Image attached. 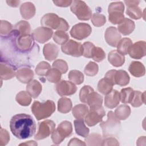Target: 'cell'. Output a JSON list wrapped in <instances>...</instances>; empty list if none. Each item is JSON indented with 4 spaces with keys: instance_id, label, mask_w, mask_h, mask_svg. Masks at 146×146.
<instances>
[{
    "instance_id": "bcb514c9",
    "label": "cell",
    "mask_w": 146,
    "mask_h": 146,
    "mask_svg": "<svg viewBox=\"0 0 146 146\" xmlns=\"http://www.w3.org/2000/svg\"><path fill=\"white\" fill-rule=\"evenodd\" d=\"M13 26L12 25L6 21L1 20V27H0V34L1 36H8L13 32Z\"/></svg>"
},
{
    "instance_id": "b9f144b4",
    "label": "cell",
    "mask_w": 146,
    "mask_h": 146,
    "mask_svg": "<svg viewBox=\"0 0 146 146\" xmlns=\"http://www.w3.org/2000/svg\"><path fill=\"white\" fill-rule=\"evenodd\" d=\"M68 34L63 31L58 30L54 34L53 39L58 44H63L68 40Z\"/></svg>"
},
{
    "instance_id": "11a10c76",
    "label": "cell",
    "mask_w": 146,
    "mask_h": 146,
    "mask_svg": "<svg viewBox=\"0 0 146 146\" xmlns=\"http://www.w3.org/2000/svg\"><path fill=\"white\" fill-rule=\"evenodd\" d=\"M72 1L67 0H59V1H54L53 3L57 6L60 7H67L71 5Z\"/></svg>"
},
{
    "instance_id": "3957f363",
    "label": "cell",
    "mask_w": 146,
    "mask_h": 146,
    "mask_svg": "<svg viewBox=\"0 0 146 146\" xmlns=\"http://www.w3.org/2000/svg\"><path fill=\"white\" fill-rule=\"evenodd\" d=\"M43 27L60 31H66L69 29V25L66 20L54 13H47L44 15L40 20Z\"/></svg>"
},
{
    "instance_id": "8fae6325",
    "label": "cell",
    "mask_w": 146,
    "mask_h": 146,
    "mask_svg": "<svg viewBox=\"0 0 146 146\" xmlns=\"http://www.w3.org/2000/svg\"><path fill=\"white\" fill-rule=\"evenodd\" d=\"M55 123L51 120H46L39 124L38 131L34 136L37 140L45 139L49 136L55 130Z\"/></svg>"
},
{
    "instance_id": "f35d334b",
    "label": "cell",
    "mask_w": 146,
    "mask_h": 146,
    "mask_svg": "<svg viewBox=\"0 0 146 146\" xmlns=\"http://www.w3.org/2000/svg\"><path fill=\"white\" fill-rule=\"evenodd\" d=\"M134 94V90L130 87L124 88L120 93V100L123 103H130Z\"/></svg>"
},
{
    "instance_id": "f1b7e54d",
    "label": "cell",
    "mask_w": 146,
    "mask_h": 146,
    "mask_svg": "<svg viewBox=\"0 0 146 146\" xmlns=\"http://www.w3.org/2000/svg\"><path fill=\"white\" fill-rule=\"evenodd\" d=\"M129 75L125 71L123 70L116 71L115 77V84H118L120 86H125L129 83Z\"/></svg>"
},
{
    "instance_id": "f6af8a7d",
    "label": "cell",
    "mask_w": 146,
    "mask_h": 146,
    "mask_svg": "<svg viewBox=\"0 0 146 146\" xmlns=\"http://www.w3.org/2000/svg\"><path fill=\"white\" fill-rule=\"evenodd\" d=\"M98 70V65L94 62H90L86 66L84 70V72L86 75L89 76H93L97 74Z\"/></svg>"
},
{
    "instance_id": "60d3db41",
    "label": "cell",
    "mask_w": 146,
    "mask_h": 146,
    "mask_svg": "<svg viewBox=\"0 0 146 146\" xmlns=\"http://www.w3.org/2000/svg\"><path fill=\"white\" fill-rule=\"evenodd\" d=\"M61 75L62 73L57 69L53 68H50L46 76L47 79L51 83H57L59 82V80H60L61 78Z\"/></svg>"
},
{
    "instance_id": "484cf974",
    "label": "cell",
    "mask_w": 146,
    "mask_h": 146,
    "mask_svg": "<svg viewBox=\"0 0 146 146\" xmlns=\"http://www.w3.org/2000/svg\"><path fill=\"white\" fill-rule=\"evenodd\" d=\"M27 91L33 98H36L41 93L42 87L41 84L36 80H32L26 86Z\"/></svg>"
},
{
    "instance_id": "2e32d148",
    "label": "cell",
    "mask_w": 146,
    "mask_h": 146,
    "mask_svg": "<svg viewBox=\"0 0 146 146\" xmlns=\"http://www.w3.org/2000/svg\"><path fill=\"white\" fill-rule=\"evenodd\" d=\"M124 3L127 6L126 13L128 15L135 19H139L142 17L143 12L138 6L139 1H124Z\"/></svg>"
},
{
    "instance_id": "cb8c5ba5",
    "label": "cell",
    "mask_w": 146,
    "mask_h": 146,
    "mask_svg": "<svg viewBox=\"0 0 146 146\" xmlns=\"http://www.w3.org/2000/svg\"><path fill=\"white\" fill-rule=\"evenodd\" d=\"M128 70L135 77H141L145 75V70L144 66L140 62L133 61L131 63Z\"/></svg>"
},
{
    "instance_id": "ac0fdd59",
    "label": "cell",
    "mask_w": 146,
    "mask_h": 146,
    "mask_svg": "<svg viewBox=\"0 0 146 146\" xmlns=\"http://www.w3.org/2000/svg\"><path fill=\"white\" fill-rule=\"evenodd\" d=\"M120 100V93L116 90H112L105 96L104 105L108 108H113L119 104Z\"/></svg>"
},
{
    "instance_id": "681fc988",
    "label": "cell",
    "mask_w": 146,
    "mask_h": 146,
    "mask_svg": "<svg viewBox=\"0 0 146 146\" xmlns=\"http://www.w3.org/2000/svg\"><path fill=\"white\" fill-rule=\"evenodd\" d=\"M52 67L58 70L62 74H65L68 70V65L66 61L59 59L55 60L52 63Z\"/></svg>"
},
{
    "instance_id": "7a4b0ae2",
    "label": "cell",
    "mask_w": 146,
    "mask_h": 146,
    "mask_svg": "<svg viewBox=\"0 0 146 146\" xmlns=\"http://www.w3.org/2000/svg\"><path fill=\"white\" fill-rule=\"evenodd\" d=\"M55 111V103L51 100L43 103L35 101L31 106V111L38 120L50 117Z\"/></svg>"
},
{
    "instance_id": "4fadbf2b",
    "label": "cell",
    "mask_w": 146,
    "mask_h": 146,
    "mask_svg": "<svg viewBox=\"0 0 146 146\" xmlns=\"http://www.w3.org/2000/svg\"><path fill=\"white\" fill-rule=\"evenodd\" d=\"M16 35L15 46L22 51H26L30 50L33 46L34 39L32 35H18L14 33Z\"/></svg>"
},
{
    "instance_id": "6da1fadb",
    "label": "cell",
    "mask_w": 146,
    "mask_h": 146,
    "mask_svg": "<svg viewBox=\"0 0 146 146\" xmlns=\"http://www.w3.org/2000/svg\"><path fill=\"white\" fill-rule=\"evenodd\" d=\"M12 133L18 139H25L33 136L36 131L34 120L29 115L19 113L13 116L10 121Z\"/></svg>"
},
{
    "instance_id": "9c48e42d",
    "label": "cell",
    "mask_w": 146,
    "mask_h": 146,
    "mask_svg": "<svg viewBox=\"0 0 146 146\" xmlns=\"http://www.w3.org/2000/svg\"><path fill=\"white\" fill-rule=\"evenodd\" d=\"M61 49L64 54L75 57L83 55V45L78 42L70 39L62 45Z\"/></svg>"
},
{
    "instance_id": "d6986e66",
    "label": "cell",
    "mask_w": 146,
    "mask_h": 146,
    "mask_svg": "<svg viewBox=\"0 0 146 146\" xmlns=\"http://www.w3.org/2000/svg\"><path fill=\"white\" fill-rule=\"evenodd\" d=\"M16 77L18 80L23 83H29L34 77L33 71L29 67H22L16 72Z\"/></svg>"
},
{
    "instance_id": "9f6ffc18",
    "label": "cell",
    "mask_w": 146,
    "mask_h": 146,
    "mask_svg": "<svg viewBox=\"0 0 146 146\" xmlns=\"http://www.w3.org/2000/svg\"><path fill=\"white\" fill-rule=\"evenodd\" d=\"M68 145H86V143L81 141L77 138H72L70 140V142L68 143Z\"/></svg>"
},
{
    "instance_id": "c3c4849f",
    "label": "cell",
    "mask_w": 146,
    "mask_h": 146,
    "mask_svg": "<svg viewBox=\"0 0 146 146\" xmlns=\"http://www.w3.org/2000/svg\"><path fill=\"white\" fill-rule=\"evenodd\" d=\"M91 22L95 26L100 27L106 23V18L103 14L95 13L91 17Z\"/></svg>"
},
{
    "instance_id": "d590c367",
    "label": "cell",
    "mask_w": 146,
    "mask_h": 146,
    "mask_svg": "<svg viewBox=\"0 0 146 146\" xmlns=\"http://www.w3.org/2000/svg\"><path fill=\"white\" fill-rule=\"evenodd\" d=\"M17 103L23 106H27L31 102V96L27 91H22L19 92L15 97Z\"/></svg>"
},
{
    "instance_id": "ee69618b",
    "label": "cell",
    "mask_w": 146,
    "mask_h": 146,
    "mask_svg": "<svg viewBox=\"0 0 146 146\" xmlns=\"http://www.w3.org/2000/svg\"><path fill=\"white\" fill-rule=\"evenodd\" d=\"M94 91V89L90 86H84L80 91L79 92V99L80 100L84 103H87V99L90 95Z\"/></svg>"
},
{
    "instance_id": "30bf717a",
    "label": "cell",
    "mask_w": 146,
    "mask_h": 146,
    "mask_svg": "<svg viewBox=\"0 0 146 146\" xmlns=\"http://www.w3.org/2000/svg\"><path fill=\"white\" fill-rule=\"evenodd\" d=\"M92 32L90 25L86 23H79L75 25L70 30L71 35L78 40H82L88 37Z\"/></svg>"
},
{
    "instance_id": "6f0895ef",
    "label": "cell",
    "mask_w": 146,
    "mask_h": 146,
    "mask_svg": "<svg viewBox=\"0 0 146 146\" xmlns=\"http://www.w3.org/2000/svg\"><path fill=\"white\" fill-rule=\"evenodd\" d=\"M6 2L8 5L11 7H17L20 3L19 1H6Z\"/></svg>"
},
{
    "instance_id": "ab89813d",
    "label": "cell",
    "mask_w": 146,
    "mask_h": 146,
    "mask_svg": "<svg viewBox=\"0 0 146 146\" xmlns=\"http://www.w3.org/2000/svg\"><path fill=\"white\" fill-rule=\"evenodd\" d=\"M85 141L87 145H101L102 138L100 135L92 133L86 137Z\"/></svg>"
},
{
    "instance_id": "52a82bcc",
    "label": "cell",
    "mask_w": 146,
    "mask_h": 146,
    "mask_svg": "<svg viewBox=\"0 0 146 146\" xmlns=\"http://www.w3.org/2000/svg\"><path fill=\"white\" fill-rule=\"evenodd\" d=\"M70 9L79 20L87 21L92 17L91 10L84 1H73Z\"/></svg>"
},
{
    "instance_id": "4316f807",
    "label": "cell",
    "mask_w": 146,
    "mask_h": 146,
    "mask_svg": "<svg viewBox=\"0 0 146 146\" xmlns=\"http://www.w3.org/2000/svg\"><path fill=\"white\" fill-rule=\"evenodd\" d=\"M74 123L76 134L83 137H86L88 135L90 130L86 126L83 119L75 120Z\"/></svg>"
},
{
    "instance_id": "7402d4cb",
    "label": "cell",
    "mask_w": 146,
    "mask_h": 146,
    "mask_svg": "<svg viewBox=\"0 0 146 146\" xmlns=\"http://www.w3.org/2000/svg\"><path fill=\"white\" fill-rule=\"evenodd\" d=\"M135 25L133 21L131 19L124 18L123 21L118 25L117 29L119 32L124 35L130 34L135 29Z\"/></svg>"
},
{
    "instance_id": "44dd1931",
    "label": "cell",
    "mask_w": 146,
    "mask_h": 146,
    "mask_svg": "<svg viewBox=\"0 0 146 146\" xmlns=\"http://www.w3.org/2000/svg\"><path fill=\"white\" fill-rule=\"evenodd\" d=\"M43 53L46 59L52 61L56 58L59 53V48L54 43H49L46 44L43 49Z\"/></svg>"
},
{
    "instance_id": "603a6c76",
    "label": "cell",
    "mask_w": 146,
    "mask_h": 146,
    "mask_svg": "<svg viewBox=\"0 0 146 146\" xmlns=\"http://www.w3.org/2000/svg\"><path fill=\"white\" fill-rule=\"evenodd\" d=\"M20 13L23 18L30 19L35 14V7L34 4L30 2L23 3L20 7Z\"/></svg>"
},
{
    "instance_id": "d6a6232c",
    "label": "cell",
    "mask_w": 146,
    "mask_h": 146,
    "mask_svg": "<svg viewBox=\"0 0 146 146\" xmlns=\"http://www.w3.org/2000/svg\"><path fill=\"white\" fill-rule=\"evenodd\" d=\"M72 108V102L67 98H61L58 102V110L62 113L69 112Z\"/></svg>"
},
{
    "instance_id": "680465c9",
    "label": "cell",
    "mask_w": 146,
    "mask_h": 146,
    "mask_svg": "<svg viewBox=\"0 0 146 146\" xmlns=\"http://www.w3.org/2000/svg\"><path fill=\"white\" fill-rule=\"evenodd\" d=\"M37 145L38 144L36 143H35L34 141L33 140H30V141H28L27 142L24 143H22L20 144V145Z\"/></svg>"
},
{
    "instance_id": "f546056e",
    "label": "cell",
    "mask_w": 146,
    "mask_h": 146,
    "mask_svg": "<svg viewBox=\"0 0 146 146\" xmlns=\"http://www.w3.org/2000/svg\"><path fill=\"white\" fill-rule=\"evenodd\" d=\"M89 111L88 106L79 104L75 106L72 110L73 116L77 119H83Z\"/></svg>"
},
{
    "instance_id": "f907efd6",
    "label": "cell",
    "mask_w": 146,
    "mask_h": 146,
    "mask_svg": "<svg viewBox=\"0 0 146 146\" xmlns=\"http://www.w3.org/2000/svg\"><path fill=\"white\" fill-rule=\"evenodd\" d=\"M94 47L95 46L92 43L90 42H84L83 44V55L86 58H91Z\"/></svg>"
},
{
    "instance_id": "4dcf8cb0",
    "label": "cell",
    "mask_w": 146,
    "mask_h": 146,
    "mask_svg": "<svg viewBox=\"0 0 146 146\" xmlns=\"http://www.w3.org/2000/svg\"><path fill=\"white\" fill-rule=\"evenodd\" d=\"M132 45V42L131 39L128 38H124L120 40L116 47L117 51L122 55H125L128 54L129 50Z\"/></svg>"
},
{
    "instance_id": "e575fe53",
    "label": "cell",
    "mask_w": 146,
    "mask_h": 146,
    "mask_svg": "<svg viewBox=\"0 0 146 146\" xmlns=\"http://www.w3.org/2000/svg\"><path fill=\"white\" fill-rule=\"evenodd\" d=\"M113 84L106 78L100 79L98 84V91L103 95H107L110 93L113 88Z\"/></svg>"
},
{
    "instance_id": "ffe728a7",
    "label": "cell",
    "mask_w": 146,
    "mask_h": 146,
    "mask_svg": "<svg viewBox=\"0 0 146 146\" xmlns=\"http://www.w3.org/2000/svg\"><path fill=\"white\" fill-rule=\"evenodd\" d=\"M0 74L2 80L10 79L16 75L15 68L11 64L1 62L0 64Z\"/></svg>"
},
{
    "instance_id": "5b68a950",
    "label": "cell",
    "mask_w": 146,
    "mask_h": 146,
    "mask_svg": "<svg viewBox=\"0 0 146 146\" xmlns=\"http://www.w3.org/2000/svg\"><path fill=\"white\" fill-rule=\"evenodd\" d=\"M72 132V126L71 122L65 120L61 122L51 133L52 142L56 144H60L66 137L71 136Z\"/></svg>"
},
{
    "instance_id": "ba28073f",
    "label": "cell",
    "mask_w": 146,
    "mask_h": 146,
    "mask_svg": "<svg viewBox=\"0 0 146 146\" xmlns=\"http://www.w3.org/2000/svg\"><path fill=\"white\" fill-rule=\"evenodd\" d=\"M105 111L102 106L90 108L85 117V122L90 127L94 126L102 121L105 116Z\"/></svg>"
},
{
    "instance_id": "5bb4252c",
    "label": "cell",
    "mask_w": 146,
    "mask_h": 146,
    "mask_svg": "<svg viewBox=\"0 0 146 146\" xmlns=\"http://www.w3.org/2000/svg\"><path fill=\"white\" fill-rule=\"evenodd\" d=\"M52 34L53 31L51 29L45 27H39L33 31L32 36L38 42L44 43L52 37Z\"/></svg>"
},
{
    "instance_id": "74e56055",
    "label": "cell",
    "mask_w": 146,
    "mask_h": 146,
    "mask_svg": "<svg viewBox=\"0 0 146 146\" xmlns=\"http://www.w3.org/2000/svg\"><path fill=\"white\" fill-rule=\"evenodd\" d=\"M68 77L73 83L76 84H80L84 81V75L83 73L78 70H73L70 71Z\"/></svg>"
},
{
    "instance_id": "836d02e7",
    "label": "cell",
    "mask_w": 146,
    "mask_h": 146,
    "mask_svg": "<svg viewBox=\"0 0 146 146\" xmlns=\"http://www.w3.org/2000/svg\"><path fill=\"white\" fill-rule=\"evenodd\" d=\"M114 113L119 120H125L131 114V108L127 105L121 104L115 110Z\"/></svg>"
},
{
    "instance_id": "d4e9b609",
    "label": "cell",
    "mask_w": 146,
    "mask_h": 146,
    "mask_svg": "<svg viewBox=\"0 0 146 146\" xmlns=\"http://www.w3.org/2000/svg\"><path fill=\"white\" fill-rule=\"evenodd\" d=\"M109 62L115 67L121 66L125 62V57L122 55L117 50H112L109 52L108 55Z\"/></svg>"
},
{
    "instance_id": "816d5d0a",
    "label": "cell",
    "mask_w": 146,
    "mask_h": 146,
    "mask_svg": "<svg viewBox=\"0 0 146 146\" xmlns=\"http://www.w3.org/2000/svg\"><path fill=\"white\" fill-rule=\"evenodd\" d=\"M10 140V135L7 130L1 128L0 133V145L3 146L6 145Z\"/></svg>"
},
{
    "instance_id": "e0dca14e",
    "label": "cell",
    "mask_w": 146,
    "mask_h": 146,
    "mask_svg": "<svg viewBox=\"0 0 146 146\" xmlns=\"http://www.w3.org/2000/svg\"><path fill=\"white\" fill-rule=\"evenodd\" d=\"M104 38L107 43L112 47H116L121 39V35L115 27H108L104 34Z\"/></svg>"
},
{
    "instance_id": "7dc6e473",
    "label": "cell",
    "mask_w": 146,
    "mask_h": 146,
    "mask_svg": "<svg viewBox=\"0 0 146 146\" xmlns=\"http://www.w3.org/2000/svg\"><path fill=\"white\" fill-rule=\"evenodd\" d=\"M95 61L97 62H100L104 59L106 58V54L104 50L99 47H94L91 57Z\"/></svg>"
},
{
    "instance_id": "9a60e30c",
    "label": "cell",
    "mask_w": 146,
    "mask_h": 146,
    "mask_svg": "<svg viewBox=\"0 0 146 146\" xmlns=\"http://www.w3.org/2000/svg\"><path fill=\"white\" fill-rule=\"evenodd\" d=\"M128 54L133 59H141L146 54V43L145 41H138L131 46Z\"/></svg>"
},
{
    "instance_id": "db71d44e",
    "label": "cell",
    "mask_w": 146,
    "mask_h": 146,
    "mask_svg": "<svg viewBox=\"0 0 146 146\" xmlns=\"http://www.w3.org/2000/svg\"><path fill=\"white\" fill-rule=\"evenodd\" d=\"M116 70H111L107 72V73L105 75L104 78L108 79L109 81H110L113 85L115 84V74L116 72Z\"/></svg>"
},
{
    "instance_id": "8992f818",
    "label": "cell",
    "mask_w": 146,
    "mask_h": 146,
    "mask_svg": "<svg viewBox=\"0 0 146 146\" xmlns=\"http://www.w3.org/2000/svg\"><path fill=\"white\" fill-rule=\"evenodd\" d=\"M124 6L122 2H113L108 6L109 21L113 25L120 23L124 19Z\"/></svg>"
},
{
    "instance_id": "1f68e13d",
    "label": "cell",
    "mask_w": 146,
    "mask_h": 146,
    "mask_svg": "<svg viewBox=\"0 0 146 146\" xmlns=\"http://www.w3.org/2000/svg\"><path fill=\"white\" fill-rule=\"evenodd\" d=\"M103 97L98 92L93 91L88 96L87 103L90 108H96L102 106Z\"/></svg>"
},
{
    "instance_id": "277c9868",
    "label": "cell",
    "mask_w": 146,
    "mask_h": 146,
    "mask_svg": "<svg viewBox=\"0 0 146 146\" xmlns=\"http://www.w3.org/2000/svg\"><path fill=\"white\" fill-rule=\"evenodd\" d=\"M104 137L115 136L118 134L121 129V123L112 111H109L107 114V120L100 124Z\"/></svg>"
},
{
    "instance_id": "8d00e7d4",
    "label": "cell",
    "mask_w": 146,
    "mask_h": 146,
    "mask_svg": "<svg viewBox=\"0 0 146 146\" xmlns=\"http://www.w3.org/2000/svg\"><path fill=\"white\" fill-rule=\"evenodd\" d=\"M145 103V92H141L139 91H134L133 98L130 102L134 107L141 106Z\"/></svg>"
},
{
    "instance_id": "83f0119b",
    "label": "cell",
    "mask_w": 146,
    "mask_h": 146,
    "mask_svg": "<svg viewBox=\"0 0 146 146\" xmlns=\"http://www.w3.org/2000/svg\"><path fill=\"white\" fill-rule=\"evenodd\" d=\"M14 31L18 35H29L31 32V27L29 22L21 21L15 25Z\"/></svg>"
},
{
    "instance_id": "7c38bea8",
    "label": "cell",
    "mask_w": 146,
    "mask_h": 146,
    "mask_svg": "<svg viewBox=\"0 0 146 146\" xmlns=\"http://www.w3.org/2000/svg\"><path fill=\"white\" fill-rule=\"evenodd\" d=\"M55 90L60 96H69L74 94L77 88L76 86L70 81L61 80L55 85Z\"/></svg>"
},
{
    "instance_id": "f5cc1de1",
    "label": "cell",
    "mask_w": 146,
    "mask_h": 146,
    "mask_svg": "<svg viewBox=\"0 0 146 146\" xmlns=\"http://www.w3.org/2000/svg\"><path fill=\"white\" fill-rule=\"evenodd\" d=\"M119 143L117 140L112 137H108L102 140L101 145H119Z\"/></svg>"
},
{
    "instance_id": "7bdbcfd3",
    "label": "cell",
    "mask_w": 146,
    "mask_h": 146,
    "mask_svg": "<svg viewBox=\"0 0 146 146\" xmlns=\"http://www.w3.org/2000/svg\"><path fill=\"white\" fill-rule=\"evenodd\" d=\"M51 68L48 63L42 61L39 62L35 68V72L39 76H46L48 71Z\"/></svg>"
}]
</instances>
